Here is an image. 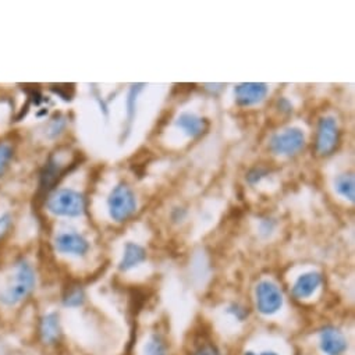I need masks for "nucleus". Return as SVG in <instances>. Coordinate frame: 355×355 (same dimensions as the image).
Wrapping results in <instances>:
<instances>
[{"mask_svg":"<svg viewBox=\"0 0 355 355\" xmlns=\"http://www.w3.org/2000/svg\"><path fill=\"white\" fill-rule=\"evenodd\" d=\"M35 284V275L33 268L21 261L19 262L13 272L8 275L3 287L0 288V302L13 306L27 298Z\"/></svg>","mask_w":355,"mask_h":355,"instance_id":"obj_1","label":"nucleus"},{"mask_svg":"<svg viewBox=\"0 0 355 355\" xmlns=\"http://www.w3.org/2000/svg\"><path fill=\"white\" fill-rule=\"evenodd\" d=\"M48 209L59 216H80L84 214L85 201L83 196L73 190H60L49 197Z\"/></svg>","mask_w":355,"mask_h":355,"instance_id":"obj_2","label":"nucleus"},{"mask_svg":"<svg viewBox=\"0 0 355 355\" xmlns=\"http://www.w3.org/2000/svg\"><path fill=\"white\" fill-rule=\"evenodd\" d=\"M107 207L112 219L116 222H123L127 220L135 212L137 201L130 187L121 183L110 193Z\"/></svg>","mask_w":355,"mask_h":355,"instance_id":"obj_3","label":"nucleus"},{"mask_svg":"<svg viewBox=\"0 0 355 355\" xmlns=\"http://www.w3.org/2000/svg\"><path fill=\"white\" fill-rule=\"evenodd\" d=\"M305 145V135L300 128H287L270 139V149L276 155H294Z\"/></svg>","mask_w":355,"mask_h":355,"instance_id":"obj_4","label":"nucleus"},{"mask_svg":"<svg viewBox=\"0 0 355 355\" xmlns=\"http://www.w3.org/2000/svg\"><path fill=\"white\" fill-rule=\"evenodd\" d=\"M340 132L337 123L333 117H323L318 124L316 134V152L319 155H330L338 145Z\"/></svg>","mask_w":355,"mask_h":355,"instance_id":"obj_5","label":"nucleus"},{"mask_svg":"<svg viewBox=\"0 0 355 355\" xmlns=\"http://www.w3.org/2000/svg\"><path fill=\"white\" fill-rule=\"evenodd\" d=\"M258 309L262 313H275L283 304V297L276 284L270 282H262L257 288Z\"/></svg>","mask_w":355,"mask_h":355,"instance_id":"obj_6","label":"nucleus"},{"mask_svg":"<svg viewBox=\"0 0 355 355\" xmlns=\"http://www.w3.org/2000/svg\"><path fill=\"white\" fill-rule=\"evenodd\" d=\"M268 95V87L263 83H244L236 87V101L239 105L251 106L262 102Z\"/></svg>","mask_w":355,"mask_h":355,"instance_id":"obj_7","label":"nucleus"},{"mask_svg":"<svg viewBox=\"0 0 355 355\" xmlns=\"http://www.w3.org/2000/svg\"><path fill=\"white\" fill-rule=\"evenodd\" d=\"M56 248L63 254L84 255L88 251V243L77 233H64L56 239Z\"/></svg>","mask_w":355,"mask_h":355,"instance_id":"obj_8","label":"nucleus"},{"mask_svg":"<svg viewBox=\"0 0 355 355\" xmlns=\"http://www.w3.org/2000/svg\"><path fill=\"white\" fill-rule=\"evenodd\" d=\"M175 125L182 128L191 138L200 137L208 128V123L205 121V119H201L194 113H183L177 119Z\"/></svg>","mask_w":355,"mask_h":355,"instance_id":"obj_9","label":"nucleus"},{"mask_svg":"<svg viewBox=\"0 0 355 355\" xmlns=\"http://www.w3.org/2000/svg\"><path fill=\"white\" fill-rule=\"evenodd\" d=\"M322 277L319 273H306L302 275L294 284L293 288V294L298 298H305L308 295H311L320 284Z\"/></svg>","mask_w":355,"mask_h":355,"instance_id":"obj_10","label":"nucleus"},{"mask_svg":"<svg viewBox=\"0 0 355 355\" xmlns=\"http://www.w3.org/2000/svg\"><path fill=\"white\" fill-rule=\"evenodd\" d=\"M145 259V251L142 247L137 245V244H132V243H128L125 245V251H124V258L121 261V265L120 268L123 270H128L134 266H137L138 263H141L142 261Z\"/></svg>","mask_w":355,"mask_h":355,"instance_id":"obj_11","label":"nucleus"},{"mask_svg":"<svg viewBox=\"0 0 355 355\" xmlns=\"http://www.w3.org/2000/svg\"><path fill=\"white\" fill-rule=\"evenodd\" d=\"M336 190L340 196L354 202L355 200V183L352 174H340L336 179Z\"/></svg>","mask_w":355,"mask_h":355,"instance_id":"obj_12","label":"nucleus"},{"mask_svg":"<svg viewBox=\"0 0 355 355\" xmlns=\"http://www.w3.org/2000/svg\"><path fill=\"white\" fill-rule=\"evenodd\" d=\"M62 167L58 162H53L51 160L49 164H46V168H45V173L42 174V183H41V187L42 190H49L52 189V186L59 180V177L62 174Z\"/></svg>","mask_w":355,"mask_h":355,"instance_id":"obj_13","label":"nucleus"},{"mask_svg":"<svg viewBox=\"0 0 355 355\" xmlns=\"http://www.w3.org/2000/svg\"><path fill=\"white\" fill-rule=\"evenodd\" d=\"M323 348L330 352L331 355H336L338 351H341L344 348V341L341 338V336L334 331V330H327L323 333Z\"/></svg>","mask_w":355,"mask_h":355,"instance_id":"obj_14","label":"nucleus"},{"mask_svg":"<svg viewBox=\"0 0 355 355\" xmlns=\"http://www.w3.org/2000/svg\"><path fill=\"white\" fill-rule=\"evenodd\" d=\"M42 336L45 341H53L58 338L59 334V323L55 315H48L42 320V327H41Z\"/></svg>","mask_w":355,"mask_h":355,"instance_id":"obj_15","label":"nucleus"},{"mask_svg":"<svg viewBox=\"0 0 355 355\" xmlns=\"http://www.w3.org/2000/svg\"><path fill=\"white\" fill-rule=\"evenodd\" d=\"M144 88V84H135L132 85V88L130 89V94H128V98H127V114H128V121L131 123L132 121V117H134V113H135V102H137V96L138 94L142 91Z\"/></svg>","mask_w":355,"mask_h":355,"instance_id":"obj_16","label":"nucleus"},{"mask_svg":"<svg viewBox=\"0 0 355 355\" xmlns=\"http://www.w3.org/2000/svg\"><path fill=\"white\" fill-rule=\"evenodd\" d=\"M12 156H13L12 145L6 142H0V175H2V173L8 167V163L10 162Z\"/></svg>","mask_w":355,"mask_h":355,"instance_id":"obj_17","label":"nucleus"},{"mask_svg":"<svg viewBox=\"0 0 355 355\" xmlns=\"http://www.w3.org/2000/svg\"><path fill=\"white\" fill-rule=\"evenodd\" d=\"M9 223H10L9 216L0 218V236L5 234V232H6V230H8V227H9Z\"/></svg>","mask_w":355,"mask_h":355,"instance_id":"obj_18","label":"nucleus"},{"mask_svg":"<svg viewBox=\"0 0 355 355\" xmlns=\"http://www.w3.org/2000/svg\"><path fill=\"white\" fill-rule=\"evenodd\" d=\"M252 355V354H251ZM263 355H269V354H263Z\"/></svg>","mask_w":355,"mask_h":355,"instance_id":"obj_19","label":"nucleus"}]
</instances>
